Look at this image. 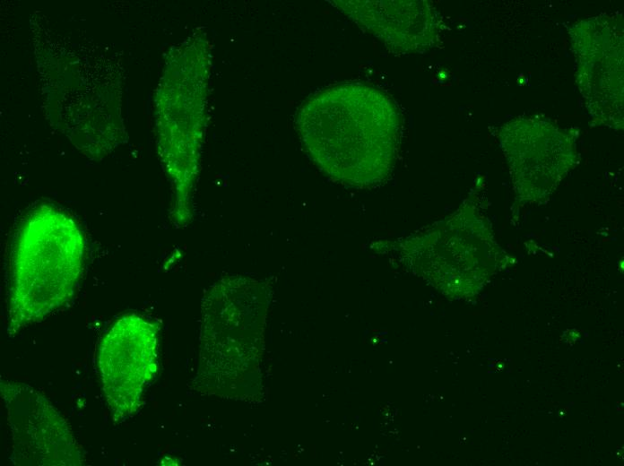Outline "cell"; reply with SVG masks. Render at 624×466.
Instances as JSON below:
<instances>
[{
    "instance_id": "obj_5",
    "label": "cell",
    "mask_w": 624,
    "mask_h": 466,
    "mask_svg": "<svg viewBox=\"0 0 624 466\" xmlns=\"http://www.w3.org/2000/svg\"><path fill=\"white\" fill-rule=\"evenodd\" d=\"M500 145L516 196L528 203L547 199L576 162L570 136L542 120L521 118L505 124Z\"/></svg>"
},
{
    "instance_id": "obj_6",
    "label": "cell",
    "mask_w": 624,
    "mask_h": 466,
    "mask_svg": "<svg viewBox=\"0 0 624 466\" xmlns=\"http://www.w3.org/2000/svg\"><path fill=\"white\" fill-rule=\"evenodd\" d=\"M360 26L395 47L410 50L429 46L437 33L435 11L426 2L357 1Z\"/></svg>"
},
{
    "instance_id": "obj_4",
    "label": "cell",
    "mask_w": 624,
    "mask_h": 466,
    "mask_svg": "<svg viewBox=\"0 0 624 466\" xmlns=\"http://www.w3.org/2000/svg\"><path fill=\"white\" fill-rule=\"evenodd\" d=\"M623 30L620 20L594 17L571 31L576 81L591 116L623 125Z\"/></svg>"
},
{
    "instance_id": "obj_3",
    "label": "cell",
    "mask_w": 624,
    "mask_h": 466,
    "mask_svg": "<svg viewBox=\"0 0 624 466\" xmlns=\"http://www.w3.org/2000/svg\"><path fill=\"white\" fill-rule=\"evenodd\" d=\"M102 390L114 421L133 416L157 371V332L134 315L119 318L103 337L98 354Z\"/></svg>"
},
{
    "instance_id": "obj_7",
    "label": "cell",
    "mask_w": 624,
    "mask_h": 466,
    "mask_svg": "<svg viewBox=\"0 0 624 466\" xmlns=\"http://www.w3.org/2000/svg\"><path fill=\"white\" fill-rule=\"evenodd\" d=\"M2 384L3 396L8 408L9 421L17 435L18 444H25L30 449L34 439L37 440L35 449L39 462L46 464H65L61 455H77L74 439L64 419L55 408L47 402L43 412H40L45 399L37 393L36 405H33L36 420L11 390L7 383ZM45 464V463H44Z\"/></svg>"
},
{
    "instance_id": "obj_2",
    "label": "cell",
    "mask_w": 624,
    "mask_h": 466,
    "mask_svg": "<svg viewBox=\"0 0 624 466\" xmlns=\"http://www.w3.org/2000/svg\"><path fill=\"white\" fill-rule=\"evenodd\" d=\"M83 256L82 231L68 215L41 206L27 217L11 259L10 334L42 320L72 298Z\"/></svg>"
},
{
    "instance_id": "obj_1",
    "label": "cell",
    "mask_w": 624,
    "mask_h": 466,
    "mask_svg": "<svg viewBox=\"0 0 624 466\" xmlns=\"http://www.w3.org/2000/svg\"><path fill=\"white\" fill-rule=\"evenodd\" d=\"M308 124L322 162L350 185L368 186L386 177L397 147L400 116L394 102L363 83L340 86L315 103Z\"/></svg>"
}]
</instances>
